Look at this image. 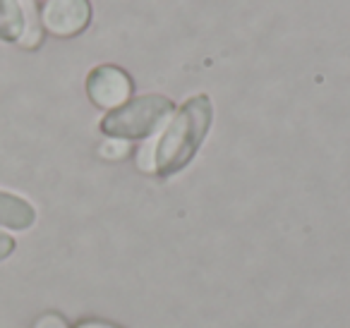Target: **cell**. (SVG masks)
I'll list each match as a JSON object with an SVG mask.
<instances>
[{
    "instance_id": "6da1fadb",
    "label": "cell",
    "mask_w": 350,
    "mask_h": 328,
    "mask_svg": "<svg viewBox=\"0 0 350 328\" xmlns=\"http://www.w3.org/2000/svg\"><path fill=\"white\" fill-rule=\"evenodd\" d=\"M214 120V106L206 94L190 96L173 113L151 151V170L159 178H173L195 161Z\"/></svg>"
},
{
    "instance_id": "7a4b0ae2",
    "label": "cell",
    "mask_w": 350,
    "mask_h": 328,
    "mask_svg": "<svg viewBox=\"0 0 350 328\" xmlns=\"http://www.w3.org/2000/svg\"><path fill=\"white\" fill-rule=\"evenodd\" d=\"M173 113H175V103L168 96L144 94V96L130 98L125 106L116 108V111H108L103 115L98 130L108 139H120V141L149 139L151 135H156L170 120Z\"/></svg>"
},
{
    "instance_id": "3957f363",
    "label": "cell",
    "mask_w": 350,
    "mask_h": 328,
    "mask_svg": "<svg viewBox=\"0 0 350 328\" xmlns=\"http://www.w3.org/2000/svg\"><path fill=\"white\" fill-rule=\"evenodd\" d=\"M92 3L89 0H41L39 22L46 34L55 39H72L92 25Z\"/></svg>"
},
{
    "instance_id": "277c9868",
    "label": "cell",
    "mask_w": 350,
    "mask_h": 328,
    "mask_svg": "<svg viewBox=\"0 0 350 328\" xmlns=\"http://www.w3.org/2000/svg\"><path fill=\"white\" fill-rule=\"evenodd\" d=\"M87 89L89 101L96 108L103 111H116V108L125 106L135 94V82L132 77L118 65H96L92 72L87 74Z\"/></svg>"
},
{
    "instance_id": "5b68a950",
    "label": "cell",
    "mask_w": 350,
    "mask_h": 328,
    "mask_svg": "<svg viewBox=\"0 0 350 328\" xmlns=\"http://www.w3.org/2000/svg\"><path fill=\"white\" fill-rule=\"evenodd\" d=\"M36 223V208L22 194L0 189V230L25 232Z\"/></svg>"
},
{
    "instance_id": "8992f818",
    "label": "cell",
    "mask_w": 350,
    "mask_h": 328,
    "mask_svg": "<svg viewBox=\"0 0 350 328\" xmlns=\"http://www.w3.org/2000/svg\"><path fill=\"white\" fill-rule=\"evenodd\" d=\"M27 27V15L22 0H0V41L20 44Z\"/></svg>"
},
{
    "instance_id": "52a82bcc",
    "label": "cell",
    "mask_w": 350,
    "mask_h": 328,
    "mask_svg": "<svg viewBox=\"0 0 350 328\" xmlns=\"http://www.w3.org/2000/svg\"><path fill=\"white\" fill-rule=\"evenodd\" d=\"M31 328H72L68 323V318L58 312H44L41 316H36L34 326Z\"/></svg>"
},
{
    "instance_id": "ba28073f",
    "label": "cell",
    "mask_w": 350,
    "mask_h": 328,
    "mask_svg": "<svg viewBox=\"0 0 350 328\" xmlns=\"http://www.w3.org/2000/svg\"><path fill=\"white\" fill-rule=\"evenodd\" d=\"M15 247H17V240L10 235V232L0 230V264L8 261L12 254H15Z\"/></svg>"
},
{
    "instance_id": "9c48e42d",
    "label": "cell",
    "mask_w": 350,
    "mask_h": 328,
    "mask_svg": "<svg viewBox=\"0 0 350 328\" xmlns=\"http://www.w3.org/2000/svg\"><path fill=\"white\" fill-rule=\"evenodd\" d=\"M125 141L120 139H108L106 144L101 146V154L106 156V159H120V156H125Z\"/></svg>"
},
{
    "instance_id": "30bf717a",
    "label": "cell",
    "mask_w": 350,
    "mask_h": 328,
    "mask_svg": "<svg viewBox=\"0 0 350 328\" xmlns=\"http://www.w3.org/2000/svg\"><path fill=\"white\" fill-rule=\"evenodd\" d=\"M77 328H122V326H116L111 321H101V318H84V321L77 323Z\"/></svg>"
}]
</instances>
